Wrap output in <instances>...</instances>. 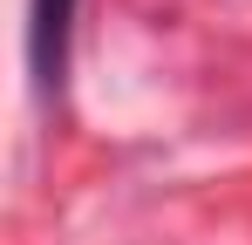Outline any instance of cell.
<instances>
[{
	"label": "cell",
	"mask_w": 252,
	"mask_h": 245,
	"mask_svg": "<svg viewBox=\"0 0 252 245\" xmlns=\"http://www.w3.org/2000/svg\"><path fill=\"white\" fill-rule=\"evenodd\" d=\"M68 14H75V0H34V61H41V75L62 68V34H68Z\"/></svg>",
	"instance_id": "cell-1"
}]
</instances>
